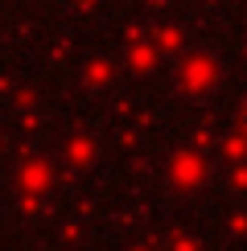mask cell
Here are the masks:
<instances>
[{"label":"cell","mask_w":247,"mask_h":251,"mask_svg":"<svg viewBox=\"0 0 247 251\" xmlns=\"http://www.w3.org/2000/svg\"><path fill=\"white\" fill-rule=\"evenodd\" d=\"M243 128H247V111H243Z\"/></svg>","instance_id":"6da1fadb"}]
</instances>
